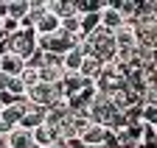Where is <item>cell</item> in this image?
I'll list each match as a JSON object with an SVG mask.
<instances>
[{
  "mask_svg": "<svg viewBox=\"0 0 157 148\" xmlns=\"http://www.w3.org/2000/svg\"><path fill=\"white\" fill-rule=\"evenodd\" d=\"M93 87H95V92H101V95H112V92H118V89H124L126 87V73L118 67V64H104L101 67V73H98V78L93 81Z\"/></svg>",
  "mask_w": 157,
  "mask_h": 148,
  "instance_id": "1",
  "label": "cell"
},
{
  "mask_svg": "<svg viewBox=\"0 0 157 148\" xmlns=\"http://www.w3.org/2000/svg\"><path fill=\"white\" fill-rule=\"evenodd\" d=\"M6 39V48H9V53H14V56H20L23 62H28L34 53H36V36H34V31H23L20 28L17 34H11V36H3Z\"/></svg>",
  "mask_w": 157,
  "mask_h": 148,
  "instance_id": "2",
  "label": "cell"
},
{
  "mask_svg": "<svg viewBox=\"0 0 157 148\" xmlns=\"http://www.w3.org/2000/svg\"><path fill=\"white\" fill-rule=\"evenodd\" d=\"M25 101L28 103H34V106H42V109H48L53 101H59V89L56 87H48V84H34L31 89H25Z\"/></svg>",
  "mask_w": 157,
  "mask_h": 148,
  "instance_id": "3",
  "label": "cell"
},
{
  "mask_svg": "<svg viewBox=\"0 0 157 148\" xmlns=\"http://www.w3.org/2000/svg\"><path fill=\"white\" fill-rule=\"evenodd\" d=\"M84 143V148H104L109 140H112V132L109 128H104V126H98V123H90L84 132H82V137H78Z\"/></svg>",
  "mask_w": 157,
  "mask_h": 148,
  "instance_id": "4",
  "label": "cell"
},
{
  "mask_svg": "<svg viewBox=\"0 0 157 148\" xmlns=\"http://www.w3.org/2000/svg\"><path fill=\"white\" fill-rule=\"evenodd\" d=\"M45 11L53 14L59 23L78 14V11H76V0H45Z\"/></svg>",
  "mask_w": 157,
  "mask_h": 148,
  "instance_id": "5",
  "label": "cell"
},
{
  "mask_svg": "<svg viewBox=\"0 0 157 148\" xmlns=\"http://www.w3.org/2000/svg\"><path fill=\"white\" fill-rule=\"evenodd\" d=\"M112 39H115V50H132V48H137V39H135V23H124L121 28L112 34Z\"/></svg>",
  "mask_w": 157,
  "mask_h": 148,
  "instance_id": "6",
  "label": "cell"
},
{
  "mask_svg": "<svg viewBox=\"0 0 157 148\" xmlns=\"http://www.w3.org/2000/svg\"><path fill=\"white\" fill-rule=\"evenodd\" d=\"M42 123H45V109H42V106H34V103L25 101V109H23V117H20V126L31 132V128L42 126Z\"/></svg>",
  "mask_w": 157,
  "mask_h": 148,
  "instance_id": "7",
  "label": "cell"
},
{
  "mask_svg": "<svg viewBox=\"0 0 157 148\" xmlns=\"http://www.w3.org/2000/svg\"><path fill=\"white\" fill-rule=\"evenodd\" d=\"M31 31H34V36H51V34L59 31V20H56L53 14L42 11V14L34 20V28H31Z\"/></svg>",
  "mask_w": 157,
  "mask_h": 148,
  "instance_id": "8",
  "label": "cell"
},
{
  "mask_svg": "<svg viewBox=\"0 0 157 148\" xmlns=\"http://www.w3.org/2000/svg\"><path fill=\"white\" fill-rule=\"evenodd\" d=\"M34 140H31V132L23 126H14L9 128V134H6V148H31Z\"/></svg>",
  "mask_w": 157,
  "mask_h": 148,
  "instance_id": "9",
  "label": "cell"
},
{
  "mask_svg": "<svg viewBox=\"0 0 157 148\" xmlns=\"http://www.w3.org/2000/svg\"><path fill=\"white\" fill-rule=\"evenodd\" d=\"M84 56H87V53H84V42H78L76 48H70L65 56H62V70H65V73H78Z\"/></svg>",
  "mask_w": 157,
  "mask_h": 148,
  "instance_id": "10",
  "label": "cell"
},
{
  "mask_svg": "<svg viewBox=\"0 0 157 148\" xmlns=\"http://www.w3.org/2000/svg\"><path fill=\"white\" fill-rule=\"evenodd\" d=\"M31 140H34V145H36V148H48V145L59 143V137H56V128H51L48 123H42V126L31 128Z\"/></svg>",
  "mask_w": 157,
  "mask_h": 148,
  "instance_id": "11",
  "label": "cell"
},
{
  "mask_svg": "<svg viewBox=\"0 0 157 148\" xmlns=\"http://www.w3.org/2000/svg\"><path fill=\"white\" fill-rule=\"evenodd\" d=\"M98 25H101L104 31H109V34H115L118 28L124 25V20H121V14H118V11L107 3V6L101 9V14H98Z\"/></svg>",
  "mask_w": 157,
  "mask_h": 148,
  "instance_id": "12",
  "label": "cell"
},
{
  "mask_svg": "<svg viewBox=\"0 0 157 148\" xmlns=\"http://www.w3.org/2000/svg\"><path fill=\"white\" fill-rule=\"evenodd\" d=\"M23 70H25V62L20 59V56H14V53H6V56L0 59V73L9 76V78H17Z\"/></svg>",
  "mask_w": 157,
  "mask_h": 148,
  "instance_id": "13",
  "label": "cell"
},
{
  "mask_svg": "<svg viewBox=\"0 0 157 148\" xmlns=\"http://www.w3.org/2000/svg\"><path fill=\"white\" fill-rule=\"evenodd\" d=\"M104 62H98L95 56H84L82 59V67H78V76H82L84 81H95L98 78V73H101Z\"/></svg>",
  "mask_w": 157,
  "mask_h": 148,
  "instance_id": "14",
  "label": "cell"
},
{
  "mask_svg": "<svg viewBox=\"0 0 157 148\" xmlns=\"http://www.w3.org/2000/svg\"><path fill=\"white\" fill-rule=\"evenodd\" d=\"M25 14H28V0H9L6 3V17L9 20H25Z\"/></svg>",
  "mask_w": 157,
  "mask_h": 148,
  "instance_id": "15",
  "label": "cell"
},
{
  "mask_svg": "<svg viewBox=\"0 0 157 148\" xmlns=\"http://www.w3.org/2000/svg\"><path fill=\"white\" fill-rule=\"evenodd\" d=\"M17 78H20V84H23V89H31L34 84H39V76H36V70H34V67H25Z\"/></svg>",
  "mask_w": 157,
  "mask_h": 148,
  "instance_id": "16",
  "label": "cell"
},
{
  "mask_svg": "<svg viewBox=\"0 0 157 148\" xmlns=\"http://www.w3.org/2000/svg\"><path fill=\"white\" fill-rule=\"evenodd\" d=\"M59 143H62V148H84V143L78 137H67V140H59Z\"/></svg>",
  "mask_w": 157,
  "mask_h": 148,
  "instance_id": "17",
  "label": "cell"
},
{
  "mask_svg": "<svg viewBox=\"0 0 157 148\" xmlns=\"http://www.w3.org/2000/svg\"><path fill=\"white\" fill-rule=\"evenodd\" d=\"M48 148H62V143H53V145H48Z\"/></svg>",
  "mask_w": 157,
  "mask_h": 148,
  "instance_id": "18",
  "label": "cell"
},
{
  "mask_svg": "<svg viewBox=\"0 0 157 148\" xmlns=\"http://www.w3.org/2000/svg\"><path fill=\"white\" fill-rule=\"evenodd\" d=\"M0 23H3V20H0ZM0 39H3V34H0Z\"/></svg>",
  "mask_w": 157,
  "mask_h": 148,
  "instance_id": "19",
  "label": "cell"
},
{
  "mask_svg": "<svg viewBox=\"0 0 157 148\" xmlns=\"http://www.w3.org/2000/svg\"><path fill=\"white\" fill-rule=\"evenodd\" d=\"M31 148H36V145H31Z\"/></svg>",
  "mask_w": 157,
  "mask_h": 148,
  "instance_id": "20",
  "label": "cell"
}]
</instances>
